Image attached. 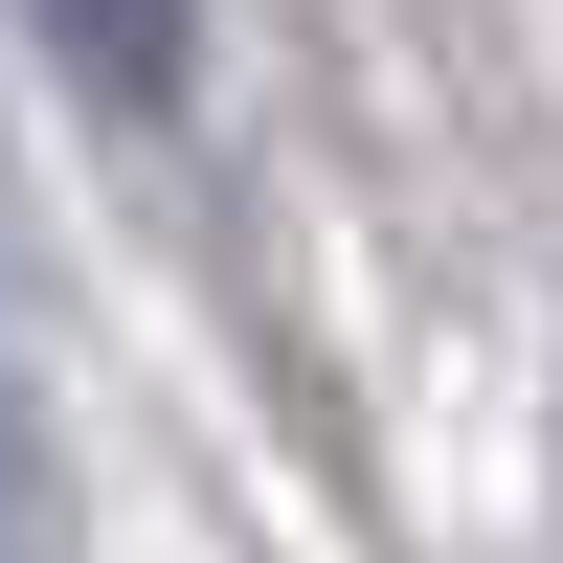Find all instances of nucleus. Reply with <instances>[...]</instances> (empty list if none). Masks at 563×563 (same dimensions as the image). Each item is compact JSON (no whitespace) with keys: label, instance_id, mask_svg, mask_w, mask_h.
I'll return each mask as SVG.
<instances>
[{"label":"nucleus","instance_id":"1","mask_svg":"<svg viewBox=\"0 0 563 563\" xmlns=\"http://www.w3.org/2000/svg\"><path fill=\"white\" fill-rule=\"evenodd\" d=\"M23 23L90 113H180V68H203V0H23Z\"/></svg>","mask_w":563,"mask_h":563},{"label":"nucleus","instance_id":"2","mask_svg":"<svg viewBox=\"0 0 563 563\" xmlns=\"http://www.w3.org/2000/svg\"><path fill=\"white\" fill-rule=\"evenodd\" d=\"M68 541V496H45V384H23V339H0V563H45Z\"/></svg>","mask_w":563,"mask_h":563}]
</instances>
